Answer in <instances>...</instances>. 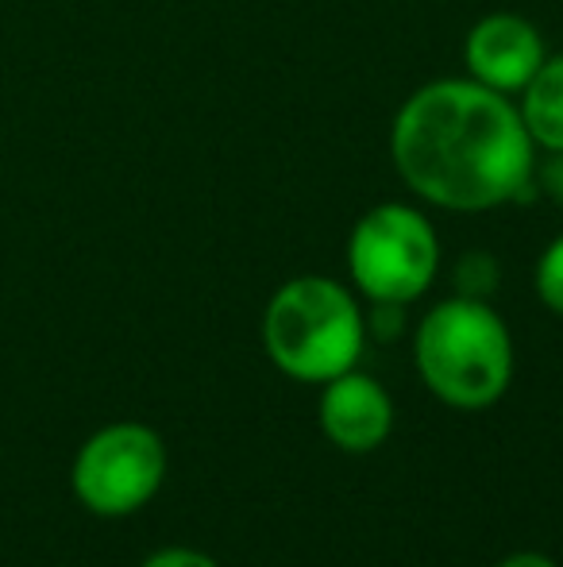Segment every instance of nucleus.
<instances>
[{"label":"nucleus","instance_id":"nucleus-1","mask_svg":"<svg viewBox=\"0 0 563 567\" xmlns=\"http://www.w3.org/2000/svg\"><path fill=\"white\" fill-rule=\"evenodd\" d=\"M390 158L409 194L444 213H490L536 194V147L518 105L467 74L436 78L402 101Z\"/></svg>","mask_w":563,"mask_h":567},{"label":"nucleus","instance_id":"nucleus-2","mask_svg":"<svg viewBox=\"0 0 563 567\" xmlns=\"http://www.w3.org/2000/svg\"><path fill=\"white\" fill-rule=\"evenodd\" d=\"M414 363L425 390L451 410H490L513 382V337L490 301H436L414 329Z\"/></svg>","mask_w":563,"mask_h":567},{"label":"nucleus","instance_id":"nucleus-3","mask_svg":"<svg viewBox=\"0 0 563 567\" xmlns=\"http://www.w3.org/2000/svg\"><path fill=\"white\" fill-rule=\"evenodd\" d=\"M367 309L352 286L329 275H298L263 309L267 359L293 382H321L359 367L367 348Z\"/></svg>","mask_w":563,"mask_h":567},{"label":"nucleus","instance_id":"nucleus-4","mask_svg":"<svg viewBox=\"0 0 563 567\" xmlns=\"http://www.w3.org/2000/svg\"><path fill=\"white\" fill-rule=\"evenodd\" d=\"M347 275L367 301L414 306L440 275V236L417 205L383 202L347 236Z\"/></svg>","mask_w":563,"mask_h":567},{"label":"nucleus","instance_id":"nucleus-5","mask_svg":"<svg viewBox=\"0 0 563 567\" xmlns=\"http://www.w3.org/2000/svg\"><path fill=\"white\" fill-rule=\"evenodd\" d=\"M166 483V441L139 421H116L77 449L70 486L97 517H128Z\"/></svg>","mask_w":563,"mask_h":567},{"label":"nucleus","instance_id":"nucleus-6","mask_svg":"<svg viewBox=\"0 0 563 567\" xmlns=\"http://www.w3.org/2000/svg\"><path fill=\"white\" fill-rule=\"evenodd\" d=\"M544 59H549V47H544L541 28L518 12L482 16L463 35L467 78L502 97H518Z\"/></svg>","mask_w":563,"mask_h":567},{"label":"nucleus","instance_id":"nucleus-7","mask_svg":"<svg viewBox=\"0 0 563 567\" xmlns=\"http://www.w3.org/2000/svg\"><path fill=\"white\" fill-rule=\"evenodd\" d=\"M316 425L332 449L347 455H367L383 449L394 433V398L375 374L359 367L321 382L316 398Z\"/></svg>","mask_w":563,"mask_h":567},{"label":"nucleus","instance_id":"nucleus-8","mask_svg":"<svg viewBox=\"0 0 563 567\" xmlns=\"http://www.w3.org/2000/svg\"><path fill=\"white\" fill-rule=\"evenodd\" d=\"M513 105L536 151H563V51L541 62Z\"/></svg>","mask_w":563,"mask_h":567},{"label":"nucleus","instance_id":"nucleus-9","mask_svg":"<svg viewBox=\"0 0 563 567\" xmlns=\"http://www.w3.org/2000/svg\"><path fill=\"white\" fill-rule=\"evenodd\" d=\"M498 282H502V267L490 251L475 247V251H463L451 267V290L459 298H475V301H490L498 293Z\"/></svg>","mask_w":563,"mask_h":567},{"label":"nucleus","instance_id":"nucleus-10","mask_svg":"<svg viewBox=\"0 0 563 567\" xmlns=\"http://www.w3.org/2000/svg\"><path fill=\"white\" fill-rule=\"evenodd\" d=\"M533 290L541 298V306L549 313L563 317V231L549 239V247L541 251L533 267Z\"/></svg>","mask_w":563,"mask_h":567},{"label":"nucleus","instance_id":"nucleus-11","mask_svg":"<svg viewBox=\"0 0 563 567\" xmlns=\"http://www.w3.org/2000/svg\"><path fill=\"white\" fill-rule=\"evenodd\" d=\"M406 309H409V306H394V301H371L367 337L398 340V337H402V329H406Z\"/></svg>","mask_w":563,"mask_h":567},{"label":"nucleus","instance_id":"nucleus-12","mask_svg":"<svg viewBox=\"0 0 563 567\" xmlns=\"http://www.w3.org/2000/svg\"><path fill=\"white\" fill-rule=\"evenodd\" d=\"M533 186L536 194H544L552 205L563 209V151H544V158L533 171Z\"/></svg>","mask_w":563,"mask_h":567},{"label":"nucleus","instance_id":"nucleus-13","mask_svg":"<svg viewBox=\"0 0 563 567\" xmlns=\"http://www.w3.org/2000/svg\"><path fill=\"white\" fill-rule=\"evenodd\" d=\"M139 567H220V564L212 560V556L197 553V548L166 545V548H158V553H150Z\"/></svg>","mask_w":563,"mask_h":567},{"label":"nucleus","instance_id":"nucleus-14","mask_svg":"<svg viewBox=\"0 0 563 567\" xmlns=\"http://www.w3.org/2000/svg\"><path fill=\"white\" fill-rule=\"evenodd\" d=\"M494 567H560L552 556H544V553H513V556H505L502 564H494Z\"/></svg>","mask_w":563,"mask_h":567}]
</instances>
